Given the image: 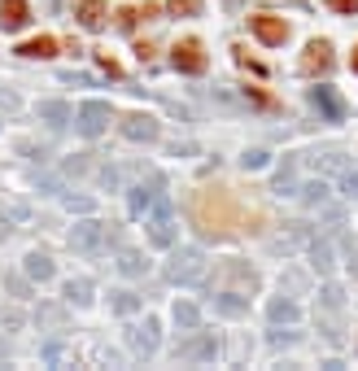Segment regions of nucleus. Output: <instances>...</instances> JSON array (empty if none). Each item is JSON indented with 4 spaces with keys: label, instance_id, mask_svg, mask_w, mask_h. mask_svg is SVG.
<instances>
[{
    "label": "nucleus",
    "instance_id": "nucleus-1",
    "mask_svg": "<svg viewBox=\"0 0 358 371\" xmlns=\"http://www.w3.org/2000/svg\"><path fill=\"white\" fill-rule=\"evenodd\" d=\"M192 223L215 240L254 236V232H263V210H254L245 197H236L232 188H201L197 197H192Z\"/></svg>",
    "mask_w": 358,
    "mask_h": 371
},
{
    "label": "nucleus",
    "instance_id": "nucleus-2",
    "mask_svg": "<svg viewBox=\"0 0 358 371\" xmlns=\"http://www.w3.org/2000/svg\"><path fill=\"white\" fill-rule=\"evenodd\" d=\"M166 280L179 284V288H201L210 280V262L201 258V249H179L166 267Z\"/></svg>",
    "mask_w": 358,
    "mask_h": 371
},
{
    "label": "nucleus",
    "instance_id": "nucleus-3",
    "mask_svg": "<svg viewBox=\"0 0 358 371\" xmlns=\"http://www.w3.org/2000/svg\"><path fill=\"white\" fill-rule=\"evenodd\" d=\"M109 240H114V232H109V223H101V219H84V223H75V232H70V245L79 253H101Z\"/></svg>",
    "mask_w": 358,
    "mask_h": 371
},
{
    "label": "nucleus",
    "instance_id": "nucleus-4",
    "mask_svg": "<svg viewBox=\"0 0 358 371\" xmlns=\"http://www.w3.org/2000/svg\"><path fill=\"white\" fill-rule=\"evenodd\" d=\"M109 118H114V109H109L105 101H84V105L75 109V127H79V132H84L88 140H92V136H101L105 127H109Z\"/></svg>",
    "mask_w": 358,
    "mask_h": 371
},
{
    "label": "nucleus",
    "instance_id": "nucleus-5",
    "mask_svg": "<svg viewBox=\"0 0 358 371\" xmlns=\"http://www.w3.org/2000/svg\"><path fill=\"white\" fill-rule=\"evenodd\" d=\"M171 61H175V70H184V74H201L205 70V48H201V40H175V48H171Z\"/></svg>",
    "mask_w": 358,
    "mask_h": 371
},
{
    "label": "nucleus",
    "instance_id": "nucleus-6",
    "mask_svg": "<svg viewBox=\"0 0 358 371\" xmlns=\"http://www.w3.org/2000/svg\"><path fill=\"white\" fill-rule=\"evenodd\" d=\"M215 349H219V341H215V332H197V336H188V341H179V358L184 363H210L215 358Z\"/></svg>",
    "mask_w": 358,
    "mask_h": 371
},
{
    "label": "nucleus",
    "instance_id": "nucleus-7",
    "mask_svg": "<svg viewBox=\"0 0 358 371\" xmlns=\"http://www.w3.org/2000/svg\"><path fill=\"white\" fill-rule=\"evenodd\" d=\"M332 70V44L328 40H311L302 53V74H328Z\"/></svg>",
    "mask_w": 358,
    "mask_h": 371
},
{
    "label": "nucleus",
    "instance_id": "nucleus-8",
    "mask_svg": "<svg viewBox=\"0 0 358 371\" xmlns=\"http://www.w3.org/2000/svg\"><path fill=\"white\" fill-rule=\"evenodd\" d=\"M249 26H254V35L263 40V44H284L288 40V22L275 18V13H254Z\"/></svg>",
    "mask_w": 358,
    "mask_h": 371
},
{
    "label": "nucleus",
    "instance_id": "nucleus-9",
    "mask_svg": "<svg viewBox=\"0 0 358 371\" xmlns=\"http://www.w3.org/2000/svg\"><path fill=\"white\" fill-rule=\"evenodd\" d=\"M118 132H123L127 140H136V144H153V140H157V123H153L149 114H127V118L118 123Z\"/></svg>",
    "mask_w": 358,
    "mask_h": 371
},
{
    "label": "nucleus",
    "instance_id": "nucleus-10",
    "mask_svg": "<svg viewBox=\"0 0 358 371\" xmlns=\"http://www.w3.org/2000/svg\"><path fill=\"white\" fill-rule=\"evenodd\" d=\"M75 18H79V26H84V31H105L109 5H105V0H79V5H75Z\"/></svg>",
    "mask_w": 358,
    "mask_h": 371
},
{
    "label": "nucleus",
    "instance_id": "nucleus-11",
    "mask_svg": "<svg viewBox=\"0 0 358 371\" xmlns=\"http://www.w3.org/2000/svg\"><path fill=\"white\" fill-rule=\"evenodd\" d=\"M26 22H31L26 0H0V31H22Z\"/></svg>",
    "mask_w": 358,
    "mask_h": 371
},
{
    "label": "nucleus",
    "instance_id": "nucleus-12",
    "mask_svg": "<svg viewBox=\"0 0 358 371\" xmlns=\"http://www.w3.org/2000/svg\"><path fill=\"white\" fill-rule=\"evenodd\" d=\"M144 228H149V240H153L157 249H171V245H175V223H171V214L144 219Z\"/></svg>",
    "mask_w": 358,
    "mask_h": 371
},
{
    "label": "nucleus",
    "instance_id": "nucleus-13",
    "mask_svg": "<svg viewBox=\"0 0 358 371\" xmlns=\"http://www.w3.org/2000/svg\"><path fill=\"white\" fill-rule=\"evenodd\" d=\"M311 101H315L332 123H336V118H345V101L336 96V88H315V92H311Z\"/></svg>",
    "mask_w": 358,
    "mask_h": 371
},
{
    "label": "nucleus",
    "instance_id": "nucleus-14",
    "mask_svg": "<svg viewBox=\"0 0 358 371\" xmlns=\"http://www.w3.org/2000/svg\"><path fill=\"white\" fill-rule=\"evenodd\" d=\"M18 53L31 57V61H48V57H57V40H53V35H36V40L18 44Z\"/></svg>",
    "mask_w": 358,
    "mask_h": 371
},
{
    "label": "nucleus",
    "instance_id": "nucleus-15",
    "mask_svg": "<svg viewBox=\"0 0 358 371\" xmlns=\"http://www.w3.org/2000/svg\"><path fill=\"white\" fill-rule=\"evenodd\" d=\"M219 280H232V284H240L249 293V288H258V271L254 267H240V262H223L219 267Z\"/></svg>",
    "mask_w": 358,
    "mask_h": 371
},
{
    "label": "nucleus",
    "instance_id": "nucleus-16",
    "mask_svg": "<svg viewBox=\"0 0 358 371\" xmlns=\"http://www.w3.org/2000/svg\"><path fill=\"white\" fill-rule=\"evenodd\" d=\"M132 345H136L140 354H153V349H157V319H144V324L132 328Z\"/></svg>",
    "mask_w": 358,
    "mask_h": 371
},
{
    "label": "nucleus",
    "instance_id": "nucleus-17",
    "mask_svg": "<svg viewBox=\"0 0 358 371\" xmlns=\"http://www.w3.org/2000/svg\"><path fill=\"white\" fill-rule=\"evenodd\" d=\"M297 192H302V201H306V205H315V210H323V205L332 201V192H328V184H323V180H311V184H302Z\"/></svg>",
    "mask_w": 358,
    "mask_h": 371
},
{
    "label": "nucleus",
    "instance_id": "nucleus-18",
    "mask_svg": "<svg viewBox=\"0 0 358 371\" xmlns=\"http://www.w3.org/2000/svg\"><path fill=\"white\" fill-rule=\"evenodd\" d=\"M267 315L275 319V324H297V315H302V310H297V301H288V297H275V301L267 306Z\"/></svg>",
    "mask_w": 358,
    "mask_h": 371
},
{
    "label": "nucleus",
    "instance_id": "nucleus-19",
    "mask_svg": "<svg viewBox=\"0 0 358 371\" xmlns=\"http://www.w3.org/2000/svg\"><path fill=\"white\" fill-rule=\"evenodd\" d=\"M40 118H48L53 127H66V123L75 118V109L61 105V101H44V105H40Z\"/></svg>",
    "mask_w": 358,
    "mask_h": 371
},
{
    "label": "nucleus",
    "instance_id": "nucleus-20",
    "mask_svg": "<svg viewBox=\"0 0 358 371\" xmlns=\"http://www.w3.org/2000/svg\"><path fill=\"white\" fill-rule=\"evenodd\" d=\"M311 267L319 271V276H328V271H332V249H328V240H311Z\"/></svg>",
    "mask_w": 358,
    "mask_h": 371
},
{
    "label": "nucleus",
    "instance_id": "nucleus-21",
    "mask_svg": "<svg viewBox=\"0 0 358 371\" xmlns=\"http://www.w3.org/2000/svg\"><path fill=\"white\" fill-rule=\"evenodd\" d=\"M118 271L136 280V276H144V271H149V262H144V258H140L136 249H123V253H118Z\"/></svg>",
    "mask_w": 358,
    "mask_h": 371
},
{
    "label": "nucleus",
    "instance_id": "nucleus-22",
    "mask_svg": "<svg viewBox=\"0 0 358 371\" xmlns=\"http://www.w3.org/2000/svg\"><path fill=\"white\" fill-rule=\"evenodd\" d=\"M215 310H219V315H227V319H236V315H245L249 306L240 301L236 293H223V297H215Z\"/></svg>",
    "mask_w": 358,
    "mask_h": 371
},
{
    "label": "nucleus",
    "instance_id": "nucleus-23",
    "mask_svg": "<svg viewBox=\"0 0 358 371\" xmlns=\"http://www.w3.org/2000/svg\"><path fill=\"white\" fill-rule=\"evenodd\" d=\"M26 276L31 280H53V262H48L44 253H31L26 258Z\"/></svg>",
    "mask_w": 358,
    "mask_h": 371
},
{
    "label": "nucleus",
    "instance_id": "nucleus-24",
    "mask_svg": "<svg viewBox=\"0 0 358 371\" xmlns=\"http://www.w3.org/2000/svg\"><path fill=\"white\" fill-rule=\"evenodd\" d=\"M175 324H179V328H197V324H201V310H197L192 301H179V306H175Z\"/></svg>",
    "mask_w": 358,
    "mask_h": 371
},
{
    "label": "nucleus",
    "instance_id": "nucleus-25",
    "mask_svg": "<svg viewBox=\"0 0 358 371\" xmlns=\"http://www.w3.org/2000/svg\"><path fill=\"white\" fill-rule=\"evenodd\" d=\"M166 9L179 13V18H197V13H201V0H166Z\"/></svg>",
    "mask_w": 358,
    "mask_h": 371
},
{
    "label": "nucleus",
    "instance_id": "nucleus-26",
    "mask_svg": "<svg viewBox=\"0 0 358 371\" xmlns=\"http://www.w3.org/2000/svg\"><path fill=\"white\" fill-rule=\"evenodd\" d=\"M114 310H118V315H132V310H140V297L123 288V293H114Z\"/></svg>",
    "mask_w": 358,
    "mask_h": 371
},
{
    "label": "nucleus",
    "instance_id": "nucleus-27",
    "mask_svg": "<svg viewBox=\"0 0 358 371\" xmlns=\"http://www.w3.org/2000/svg\"><path fill=\"white\" fill-rule=\"evenodd\" d=\"M267 162H271V153H267V149H249L245 157H240V166H245V171H263Z\"/></svg>",
    "mask_w": 358,
    "mask_h": 371
},
{
    "label": "nucleus",
    "instance_id": "nucleus-28",
    "mask_svg": "<svg viewBox=\"0 0 358 371\" xmlns=\"http://www.w3.org/2000/svg\"><path fill=\"white\" fill-rule=\"evenodd\" d=\"M66 297H70V301H92V284H88V280H70V284H66Z\"/></svg>",
    "mask_w": 358,
    "mask_h": 371
},
{
    "label": "nucleus",
    "instance_id": "nucleus-29",
    "mask_svg": "<svg viewBox=\"0 0 358 371\" xmlns=\"http://www.w3.org/2000/svg\"><path fill=\"white\" fill-rule=\"evenodd\" d=\"M341 306H345V297H341V288H336V284H328V288H323V310H332V315H336Z\"/></svg>",
    "mask_w": 358,
    "mask_h": 371
},
{
    "label": "nucleus",
    "instance_id": "nucleus-30",
    "mask_svg": "<svg viewBox=\"0 0 358 371\" xmlns=\"http://www.w3.org/2000/svg\"><path fill=\"white\" fill-rule=\"evenodd\" d=\"M232 53H236V61H240V66H245V70H254V74H267V66H263V61H254V57H249V53H245V48H240V44L232 48Z\"/></svg>",
    "mask_w": 358,
    "mask_h": 371
},
{
    "label": "nucleus",
    "instance_id": "nucleus-31",
    "mask_svg": "<svg viewBox=\"0 0 358 371\" xmlns=\"http://www.w3.org/2000/svg\"><path fill=\"white\" fill-rule=\"evenodd\" d=\"M136 22H140V9H118V26L123 31H136Z\"/></svg>",
    "mask_w": 358,
    "mask_h": 371
},
{
    "label": "nucleus",
    "instance_id": "nucleus-32",
    "mask_svg": "<svg viewBox=\"0 0 358 371\" xmlns=\"http://www.w3.org/2000/svg\"><path fill=\"white\" fill-rule=\"evenodd\" d=\"M96 61H101V70H105L109 79H118V74H123V66H118V61H114L109 53H101V57H96Z\"/></svg>",
    "mask_w": 358,
    "mask_h": 371
},
{
    "label": "nucleus",
    "instance_id": "nucleus-33",
    "mask_svg": "<svg viewBox=\"0 0 358 371\" xmlns=\"http://www.w3.org/2000/svg\"><path fill=\"white\" fill-rule=\"evenodd\" d=\"M341 188H345L350 197H358V171H345V180H341Z\"/></svg>",
    "mask_w": 358,
    "mask_h": 371
},
{
    "label": "nucleus",
    "instance_id": "nucleus-34",
    "mask_svg": "<svg viewBox=\"0 0 358 371\" xmlns=\"http://www.w3.org/2000/svg\"><path fill=\"white\" fill-rule=\"evenodd\" d=\"M336 13H358V0H328Z\"/></svg>",
    "mask_w": 358,
    "mask_h": 371
},
{
    "label": "nucleus",
    "instance_id": "nucleus-35",
    "mask_svg": "<svg viewBox=\"0 0 358 371\" xmlns=\"http://www.w3.org/2000/svg\"><path fill=\"white\" fill-rule=\"evenodd\" d=\"M297 341V332H271V345H293Z\"/></svg>",
    "mask_w": 358,
    "mask_h": 371
},
{
    "label": "nucleus",
    "instance_id": "nucleus-36",
    "mask_svg": "<svg viewBox=\"0 0 358 371\" xmlns=\"http://www.w3.org/2000/svg\"><path fill=\"white\" fill-rule=\"evenodd\" d=\"M66 205H70V210H84V214L92 210V201H88V197H66Z\"/></svg>",
    "mask_w": 358,
    "mask_h": 371
},
{
    "label": "nucleus",
    "instance_id": "nucleus-37",
    "mask_svg": "<svg viewBox=\"0 0 358 371\" xmlns=\"http://www.w3.org/2000/svg\"><path fill=\"white\" fill-rule=\"evenodd\" d=\"M5 214H9V219H18V223H22V219H26V205H18V201H13V205H5Z\"/></svg>",
    "mask_w": 358,
    "mask_h": 371
},
{
    "label": "nucleus",
    "instance_id": "nucleus-38",
    "mask_svg": "<svg viewBox=\"0 0 358 371\" xmlns=\"http://www.w3.org/2000/svg\"><path fill=\"white\" fill-rule=\"evenodd\" d=\"M136 57H140V61H153V44L140 40V44H136Z\"/></svg>",
    "mask_w": 358,
    "mask_h": 371
},
{
    "label": "nucleus",
    "instance_id": "nucleus-39",
    "mask_svg": "<svg viewBox=\"0 0 358 371\" xmlns=\"http://www.w3.org/2000/svg\"><path fill=\"white\" fill-rule=\"evenodd\" d=\"M350 66H354V74H358V48H354V57H350Z\"/></svg>",
    "mask_w": 358,
    "mask_h": 371
},
{
    "label": "nucleus",
    "instance_id": "nucleus-40",
    "mask_svg": "<svg viewBox=\"0 0 358 371\" xmlns=\"http://www.w3.org/2000/svg\"><path fill=\"white\" fill-rule=\"evenodd\" d=\"M223 5H227V9H240V0H223Z\"/></svg>",
    "mask_w": 358,
    "mask_h": 371
},
{
    "label": "nucleus",
    "instance_id": "nucleus-41",
    "mask_svg": "<svg viewBox=\"0 0 358 371\" xmlns=\"http://www.w3.org/2000/svg\"><path fill=\"white\" fill-rule=\"evenodd\" d=\"M0 358H5V341H0Z\"/></svg>",
    "mask_w": 358,
    "mask_h": 371
}]
</instances>
